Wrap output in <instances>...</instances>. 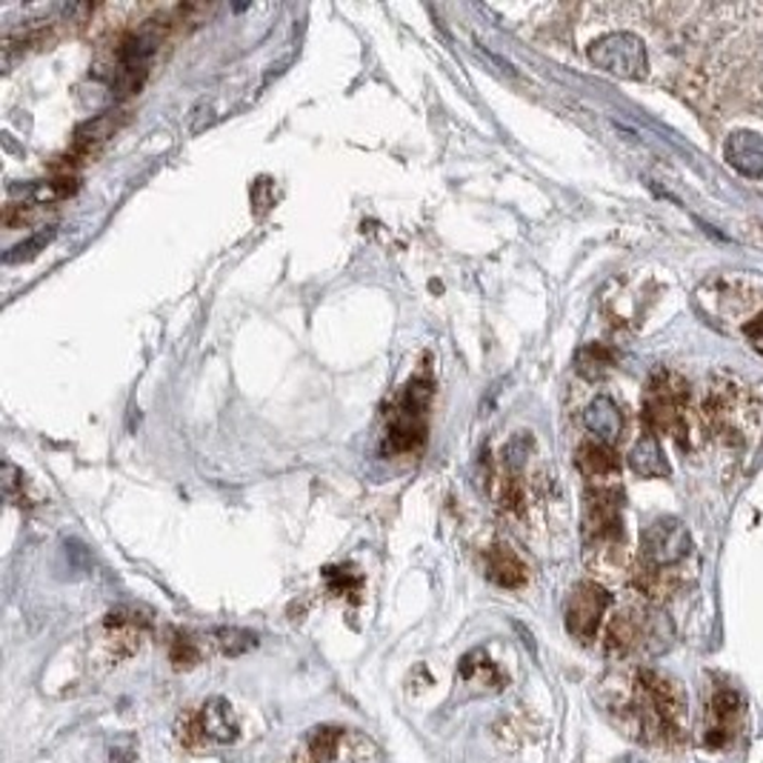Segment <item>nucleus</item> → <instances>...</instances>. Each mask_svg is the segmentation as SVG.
<instances>
[{"mask_svg": "<svg viewBox=\"0 0 763 763\" xmlns=\"http://www.w3.org/2000/svg\"><path fill=\"white\" fill-rule=\"evenodd\" d=\"M637 724L646 738H681L686 724L684 695L675 681L658 675L652 669L637 672L635 700H632Z\"/></svg>", "mask_w": 763, "mask_h": 763, "instance_id": "f257e3e1", "label": "nucleus"}, {"mask_svg": "<svg viewBox=\"0 0 763 763\" xmlns=\"http://www.w3.org/2000/svg\"><path fill=\"white\" fill-rule=\"evenodd\" d=\"M693 392L677 372L658 370L644 392V426L649 435H672L681 447L689 441Z\"/></svg>", "mask_w": 763, "mask_h": 763, "instance_id": "f03ea898", "label": "nucleus"}, {"mask_svg": "<svg viewBox=\"0 0 763 763\" xmlns=\"http://www.w3.org/2000/svg\"><path fill=\"white\" fill-rule=\"evenodd\" d=\"M429 401H432V380L412 378L389 415L386 452H412L424 443Z\"/></svg>", "mask_w": 763, "mask_h": 763, "instance_id": "7ed1b4c3", "label": "nucleus"}, {"mask_svg": "<svg viewBox=\"0 0 763 763\" xmlns=\"http://www.w3.org/2000/svg\"><path fill=\"white\" fill-rule=\"evenodd\" d=\"M703 417L709 429L729 443H740L747 438L749 426L755 424V403L747 386L726 384L712 386L707 403H703Z\"/></svg>", "mask_w": 763, "mask_h": 763, "instance_id": "20e7f679", "label": "nucleus"}, {"mask_svg": "<svg viewBox=\"0 0 763 763\" xmlns=\"http://www.w3.org/2000/svg\"><path fill=\"white\" fill-rule=\"evenodd\" d=\"M693 535L677 518H658L644 529L641 535V567L667 569V572H681L689 555H693Z\"/></svg>", "mask_w": 763, "mask_h": 763, "instance_id": "39448f33", "label": "nucleus"}, {"mask_svg": "<svg viewBox=\"0 0 763 763\" xmlns=\"http://www.w3.org/2000/svg\"><path fill=\"white\" fill-rule=\"evenodd\" d=\"M590 61L609 75L630 80L646 78V69H649L644 40L632 33H612L598 38L590 47Z\"/></svg>", "mask_w": 763, "mask_h": 763, "instance_id": "423d86ee", "label": "nucleus"}, {"mask_svg": "<svg viewBox=\"0 0 763 763\" xmlns=\"http://www.w3.org/2000/svg\"><path fill=\"white\" fill-rule=\"evenodd\" d=\"M583 535H586V549L623 543L621 492L618 489H590L586 506H583Z\"/></svg>", "mask_w": 763, "mask_h": 763, "instance_id": "0eeeda50", "label": "nucleus"}, {"mask_svg": "<svg viewBox=\"0 0 763 763\" xmlns=\"http://www.w3.org/2000/svg\"><path fill=\"white\" fill-rule=\"evenodd\" d=\"M609 606V592L595 581H583L572 590L567 600V630L569 635L590 644L598 635L600 618Z\"/></svg>", "mask_w": 763, "mask_h": 763, "instance_id": "6e6552de", "label": "nucleus"}, {"mask_svg": "<svg viewBox=\"0 0 763 763\" xmlns=\"http://www.w3.org/2000/svg\"><path fill=\"white\" fill-rule=\"evenodd\" d=\"M190 735L201 740H215V743H235L241 735L235 712L229 707L227 698H209L204 707L197 709V715L190 721Z\"/></svg>", "mask_w": 763, "mask_h": 763, "instance_id": "1a4fd4ad", "label": "nucleus"}, {"mask_svg": "<svg viewBox=\"0 0 763 763\" xmlns=\"http://www.w3.org/2000/svg\"><path fill=\"white\" fill-rule=\"evenodd\" d=\"M738 712H740V695L735 689H721L715 693L707 712V743L709 747H726L735 740L738 732Z\"/></svg>", "mask_w": 763, "mask_h": 763, "instance_id": "9d476101", "label": "nucleus"}, {"mask_svg": "<svg viewBox=\"0 0 763 763\" xmlns=\"http://www.w3.org/2000/svg\"><path fill=\"white\" fill-rule=\"evenodd\" d=\"M726 160L732 169H738L740 174L749 178H761L763 174V138L755 132H735L724 146Z\"/></svg>", "mask_w": 763, "mask_h": 763, "instance_id": "9b49d317", "label": "nucleus"}, {"mask_svg": "<svg viewBox=\"0 0 763 763\" xmlns=\"http://www.w3.org/2000/svg\"><path fill=\"white\" fill-rule=\"evenodd\" d=\"M583 424H586V429L595 435V441L615 443L623 432L621 406H618L612 398L600 395V398H595V401L586 406V412H583Z\"/></svg>", "mask_w": 763, "mask_h": 763, "instance_id": "f8f14e48", "label": "nucleus"}, {"mask_svg": "<svg viewBox=\"0 0 763 763\" xmlns=\"http://www.w3.org/2000/svg\"><path fill=\"white\" fill-rule=\"evenodd\" d=\"M574 464L590 480H606L612 478L621 469V457L612 449V443L604 441H586L578 447Z\"/></svg>", "mask_w": 763, "mask_h": 763, "instance_id": "ddd939ff", "label": "nucleus"}, {"mask_svg": "<svg viewBox=\"0 0 763 763\" xmlns=\"http://www.w3.org/2000/svg\"><path fill=\"white\" fill-rule=\"evenodd\" d=\"M487 574L489 581L504 586V590H515V586L527 583V567L509 546H492L487 552Z\"/></svg>", "mask_w": 763, "mask_h": 763, "instance_id": "4468645a", "label": "nucleus"}, {"mask_svg": "<svg viewBox=\"0 0 763 763\" xmlns=\"http://www.w3.org/2000/svg\"><path fill=\"white\" fill-rule=\"evenodd\" d=\"M646 635V621L637 612L615 615L606 630V649L612 655H630Z\"/></svg>", "mask_w": 763, "mask_h": 763, "instance_id": "2eb2a0df", "label": "nucleus"}, {"mask_svg": "<svg viewBox=\"0 0 763 763\" xmlns=\"http://www.w3.org/2000/svg\"><path fill=\"white\" fill-rule=\"evenodd\" d=\"M344 729L338 726H318L303 738V749L295 758V763H329L338 758Z\"/></svg>", "mask_w": 763, "mask_h": 763, "instance_id": "dca6fc26", "label": "nucleus"}, {"mask_svg": "<svg viewBox=\"0 0 763 763\" xmlns=\"http://www.w3.org/2000/svg\"><path fill=\"white\" fill-rule=\"evenodd\" d=\"M630 466L637 475H644V478H667L669 464H667V457H663L658 435L644 432V438L632 447Z\"/></svg>", "mask_w": 763, "mask_h": 763, "instance_id": "f3484780", "label": "nucleus"}, {"mask_svg": "<svg viewBox=\"0 0 763 763\" xmlns=\"http://www.w3.org/2000/svg\"><path fill=\"white\" fill-rule=\"evenodd\" d=\"M615 366V352L606 344H586L574 354V370L581 372L583 378L598 380Z\"/></svg>", "mask_w": 763, "mask_h": 763, "instance_id": "a211bd4d", "label": "nucleus"}, {"mask_svg": "<svg viewBox=\"0 0 763 763\" xmlns=\"http://www.w3.org/2000/svg\"><path fill=\"white\" fill-rule=\"evenodd\" d=\"M457 672H461L464 681H480V686H495L497 689V686L506 684V675L495 667V663L489 661L483 649H475V652L466 655Z\"/></svg>", "mask_w": 763, "mask_h": 763, "instance_id": "6ab92c4d", "label": "nucleus"}, {"mask_svg": "<svg viewBox=\"0 0 763 763\" xmlns=\"http://www.w3.org/2000/svg\"><path fill=\"white\" fill-rule=\"evenodd\" d=\"M495 501H497V506L506 512L523 509V506H527V487H523V480L515 478V475H504V478H497Z\"/></svg>", "mask_w": 763, "mask_h": 763, "instance_id": "aec40b11", "label": "nucleus"}, {"mask_svg": "<svg viewBox=\"0 0 763 763\" xmlns=\"http://www.w3.org/2000/svg\"><path fill=\"white\" fill-rule=\"evenodd\" d=\"M326 581H329V590L335 592V595H347V598L352 600H358V595H361L363 578L361 574H354L349 567L326 569Z\"/></svg>", "mask_w": 763, "mask_h": 763, "instance_id": "412c9836", "label": "nucleus"}, {"mask_svg": "<svg viewBox=\"0 0 763 763\" xmlns=\"http://www.w3.org/2000/svg\"><path fill=\"white\" fill-rule=\"evenodd\" d=\"M55 241V229H43V232H38V235H33L29 241H24V244H17L9 249V255L3 260L7 263H17V260H29L35 258V255L40 253V249H47L49 244Z\"/></svg>", "mask_w": 763, "mask_h": 763, "instance_id": "4be33fe9", "label": "nucleus"}, {"mask_svg": "<svg viewBox=\"0 0 763 763\" xmlns=\"http://www.w3.org/2000/svg\"><path fill=\"white\" fill-rule=\"evenodd\" d=\"M169 658H172L174 667L190 669L201 661V649H197V644L186 632H178V635L172 637V646H169Z\"/></svg>", "mask_w": 763, "mask_h": 763, "instance_id": "5701e85b", "label": "nucleus"}, {"mask_svg": "<svg viewBox=\"0 0 763 763\" xmlns=\"http://www.w3.org/2000/svg\"><path fill=\"white\" fill-rule=\"evenodd\" d=\"M218 637H221V649L227 655L246 652L249 646H255V635H249V632H241V630H221L218 632Z\"/></svg>", "mask_w": 763, "mask_h": 763, "instance_id": "b1692460", "label": "nucleus"}, {"mask_svg": "<svg viewBox=\"0 0 763 763\" xmlns=\"http://www.w3.org/2000/svg\"><path fill=\"white\" fill-rule=\"evenodd\" d=\"M743 335H747L749 344H752L758 352H763V315H758L755 321H749L747 326H743Z\"/></svg>", "mask_w": 763, "mask_h": 763, "instance_id": "393cba45", "label": "nucleus"}]
</instances>
